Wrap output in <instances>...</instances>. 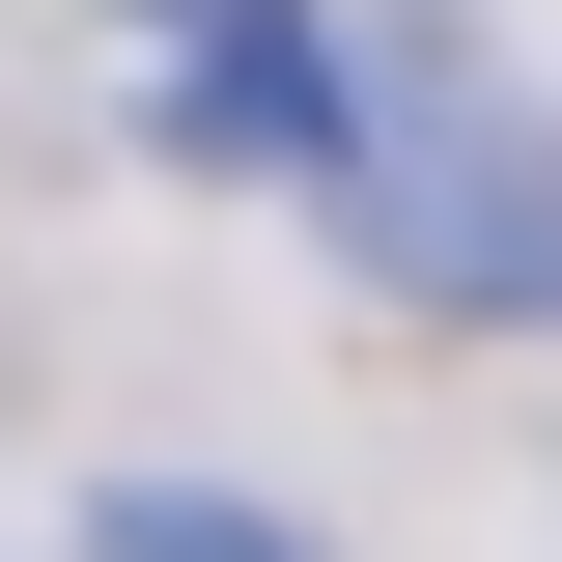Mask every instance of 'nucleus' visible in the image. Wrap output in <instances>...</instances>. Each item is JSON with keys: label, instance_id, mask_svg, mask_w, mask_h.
<instances>
[{"label": "nucleus", "instance_id": "1", "mask_svg": "<svg viewBox=\"0 0 562 562\" xmlns=\"http://www.w3.org/2000/svg\"><path fill=\"white\" fill-rule=\"evenodd\" d=\"M113 113L198 198H310V225L394 198V57H366L338 0H113Z\"/></svg>", "mask_w": 562, "mask_h": 562}, {"label": "nucleus", "instance_id": "2", "mask_svg": "<svg viewBox=\"0 0 562 562\" xmlns=\"http://www.w3.org/2000/svg\"><path fill=\"white\" fill-rule=\"evenodd\" d=\"M338 254L450 338H562V85H506L479 29H394V198Z\"/></svg>", "mask_w": 562, "mask_h": 562}, {"label": "nucleus", "instance_id": "3", "mask_svg": "<svg viewBox=\"0 0 562 562\" xmlns=\"http://www.w3.org/2000/svg\"><path fill=\"white\" fill-rule=\"evenodd\" d=\"M85 562H310V535L225 506V479H113V506H85Z\"/></svg>", "mask_w": 562, "mask_h": 562}]
</instances>
